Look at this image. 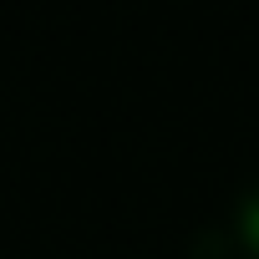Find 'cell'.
Segmentation results:
<instances>
[{
	"mask_svg": "<svg viewBox=\"0 0 259 259\" xmlns=\"http://www.w3.org/2000/svg\"><path fill=\"white\" fill-rule=\"evenodd\" d=\"M229 234H234V249H239L244 259H259V183L234 203V213H229Z\"/></svg>",
	"mask_w": 259,
	"mask_h": 259,
	"instance_id": "6da1fadb",
	"label": "cell"
}]
</instances>
